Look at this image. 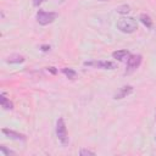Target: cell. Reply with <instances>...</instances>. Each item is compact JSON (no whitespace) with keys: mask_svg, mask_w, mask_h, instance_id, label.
Masks as SVG:
<instances>
[{"mask_svg":"<svg viewBox=\"0 0 156 156\" xmlns=\"http://www.w3.org/2000/svg\"><path fill=\"white\" fill-rule=\"evenodd\" d=\"M117 28L123 33H133L138 29V23L133 17H121L117 21Z\"/></svg>","mask_w":156,"mask_h":156,"instance_id":"6da1fadb","label":"cell"},{"mask_svg":"<svg viewBox=\"0 0 156 156\" xmlns=\"http://www.w3.org/2000/svg\"><path fill=\"white\" fill-rule=\"evenodd\" d=\"M56 135L63 146L68 144V133H67V128L65 124V119L62 117H60L56 121Z\"/></svg>","mask_w":156,"mask_h":156,"instance_id":"7a4b0ae2","label":"cell"},{"mask_svg":"<svg viewBox=\"0 0 156 156\" xmlns=\"http://www.w3.org/2000/svg\"><path fill=\"white\" fill-rule=\"evenodd\" d=\"M35 18H37L39 24L46 26V24L52 23L57 18V13L56 12H48V11H44V10H39L37 12V15H35Z\"/></svg>","mask_w":156,"mask_h":156,"instance_id":"3957f363","label":"cell"},{"mask_svg":"<svg viewBox=\"0 0 156 156\" xmlns=\"http://www.w3.org/2000/svg\"><path fill=\"white\" fill-rule=\"evenodd\" d=\"M141 60H143V57H141V55H139V54L129 55V57H128V60H127V68H126V73H127V74H129V73L134 72V71L140 66Z\"/></svg>","mask_w":156,"mask_h":156,"instance_id":"277c9868","label":"cell"},{"mask_svg":"<svg viewBox=\"0 0 156 156\" xmlns=\"http://www.w3.org/2000/svg\"><path fill=\"white\" fill-rule=\"evenodd\" d=\"M85 66L90 67H96V68H102V69H115L117 66L112 61H85Z\"/></svg>","mask_w":156,"mask_h":156,"instance_id":"5b68a950","label":"cell"},{"mask_svg":"<svg viewBox=\"0 0 156 156\" xmlns=\"http://www.w3.org/2000/svg\"><path fill=\"white\" fill-rule=\"evenodd\" d=\"M1 132H2L6 136H9V138H11V139L21 140V141H24V140H26V135H24V134L17 133V132H15V130H11V129H7V128H2Z\"/></svg>","mask_w":156,"mask_h":156,"instance_id":"8992f818","label":"cell"},{"mask_svg":"<svg viewBox=\"0 0 156 156\" xmlns=\"http://www.w3.org/2000/svg\"><path fill=\"white\" fill-rule=\"evenodd\" d=\"M132 91H133V87H132V85H124V87H122V88L115 94V99H116V100H117V99H123V98H126L127 95H129Z\"/></svg>","mask_w":156,"mask_h":156,"instance_id":"52a82bcc","label":"cell"},{"mask_svg":"<svg viewBox=\"0 0 156 156\" xmlns=\"http://www.w3.org/2000/svg\"><path fill=\"white\" fill-rule=\"evenodd\" d=\"M129 51L128 50H117V51H113L112 52V57L118 60V61H124L126 58L129 57Z\"/></svg>","mask_w":156,"mask_h":156,"instance_id":"ba28073f","label":"cell"},{"mask_svg":"<svg viewBox=\"0 0 156 156\" xmlns=\"http://www.w3.org/2000/svg\"><path fill=\"white\" fill-rule=\"evenodd\" d=\"M24 60H26L24 56H22L20 54H12V55L6 57V62L7 63H22Z\"/></svg>","mask_w":156,"mask_h":156,"instance_id":"9c48e42d","label":"cell"},{"mask_svg":"<svg viewBox=\"0 0 156 156\" xmlns=\"http://www.w3.org/2000/svg\"><path fill=\"white\" fill-rule=\"evenodd\" d=\"M0 104H1V107L4 110H12L13 108V104L6 98V95L4 93L0 95Z\"/></svg>","mask_w":156,"mask_h":156,"instance_id":"30bf717a","label":"cell"},{"mask_svg":"<svg viewBox=\"0 0 156 156\" xmlns=\"http://www.w3.org/2000/svg\"><path fill=\"white\" fill-rule=\"evenodd\" d=\"M139 20H140V22H141L146 28H151V27H152V20L150 18L149 15H146V13H141L140 17H139Z\"/></svg>","mask_w":156,"mask_h":156,"instance_id":"8fae6325","label":"cell"},{"mask_svg":"<svg viewBox=\"0 0 156 156\" xmlns=\"http://www.w3.org/2000/svg\"><path fill=\"white\" fill-rule=\"evenodd\" d=\"M62 73H63L67 78H69V79H74V78L77 77V72H76L74 69H72V68L65 67V68H62Z\"/></svg>","mask_w":156,"mask_h":156,"instance_id":"7c38bea8","label":"cell"},{"mask_svg":"<svg viewBox=\"0 0 156 156\" xmlns=\"http://www.w3.org/2000/svg\"><path fill=\"white\" fill-rule=\"evenodd\" d=\"M0 151H1V154H2L4 156L16 155V152H15V151H12V150H9V149H6V146H4V145H1V146H0Z\"/></svg>","mask_w":156,"mask_h":156,"instance_id":"4fadbf2b","label":"cell"},{"mask_svg":"<svg viewBox=\"0 0 156 156\" xmlns=\"http://www.w3.org/2000/svg\"><path fill=\"white\" fill-rule=\"evenodd\" d=\"M116 11H117L118 13H128V12L130 11V7H129L128 5H122V6H118V7L116 9Z\"/></svg>","mask_w":156,"mask_h":156,"instance_id":"5bb4252c","label":"cell"},{"mask_svg":"<svg viewBox=\"0 0 156 156\" xmlns=\"http://www.w3.org/2000/svg\"><path fill=\"white\" fill-rule=\"evenodd\" d=\"M79 155H80V156H94L95 152L91 151V150H88V149H80Z\"/></svg>","mask_w":156,"mask_h":156,"instance_id":"9a60e30c","label":"cell"},{"mask_svg":"<svg viewBox=\"0 0 156 156\" xmlns=\"http://www.w3.org/2000/svg\"><path fill=\"white\" fill-rule=\"evenodd\" d=\"M45 0H33V5L34 6H39L40 4H43Z\"/></svg>","mask_w":156,"mask_h":156,"instance_id":"2e32d148","label":"cell"},{"mask_svg":"<svg viewBox=\"0 0 156 156\" xmlns=\"http://www.w3.org/2000/svg\"><path fill=\"white\" fill-rule=\"evenodd\" d=\"M48 71H50V72H51L52 74H55V73L57 72V71L55 69V67H49V68H48Z\"/></svg>","mask_w":156,"mask_h":156,"instance_id":"e0dca14e","label":"cell"},{"mask_svg":"<svg viewBox=\"0 0 156 156\" xmlns=\"http://www.w3.org/2000/svg\"><path fill=\"white\" fill-rule=\"evenodd\" d=\"M41 50H43V51H48V50H50V46H48V45H43V46H41Z\"/></svg>","mask_w":156,"mask_h":156,"instance_id":"ac0fdd59","label":"cell"},{"mask_svg":"<svg viewBox=\"0 0 156 156\" xmlns=\"http://www.w3.org/2000/svg\"><path fill=\"white\" fill-rule=\"evenodd\" d=\"M155 118H156V115H155Z\"/></svg>","mask_w":156,"mask_h":156,"instance_id":"d6986e66","label":"cell"}]
</instances>
